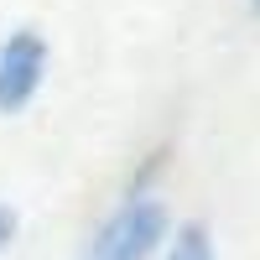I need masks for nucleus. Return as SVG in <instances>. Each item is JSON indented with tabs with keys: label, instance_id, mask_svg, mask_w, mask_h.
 Listing matches in <instances>:
<instances>
[{
	"label": "nucleus",
	"instance_id": "nucleus-5",
	"mask_svg": "<svg viewBox=\"0 0 260 260\" xmlns=\"http://www.w3.org/2000/svg\"><path fill=\"white\" fill-rule=\"evenodd\" d=\"M250 11H260V0H250Z\"/></svg>",
	"mask_w": 260,
	"mask_h": 260
},
{
	"label": "nucleus",
	"instance_id": "nucleus-1",
	"mask_svg": "<svg viewBox=\"0 0 260 260\" xmlns=\"http://www.w3.org/2000/svg\"><path fill=\"white\" fill-rule=\"evenodd\" d=\"M161 234H167V208L156 198H130L99 224L83 260H151L161 250Z\"/></svg>",
	"mask_w": 260,
	"mask_h": 260
},
{
	"label": "nucleus",
	"instance_id": "nucleus-3",
	"mask_svg": "<svg viewBox=\"0 0 260 260\" xmlns=\"http://www.w3.org/2000/svg\"><path fill=\"white\" fill-rule=\"evenodd\" d=\"M167 260H213V240H208V229H203V224H187L177 240H172Z\"/></svg>",
	"mask_w": 260,
	"mask_h": 260
},
{
	"label": "nucleus",
	"instance_id": "nucleus-4",
	"mask_svg": "<svg viewBox=\"0 0 260 260\" xmlns=\"http://www.w3.org/2000/svg\"><path fill=\"white\" fill-rule=\"evenodd\" d=\"M11 234H16V213H11L6 203H0V250L11 245Z\"/></svg>",
	"mask_w": 260,
	"mask_h": 260
},
{
	"label": "nucleus",
	"instance_id": "nucleus-2",
	"mask_svg": "<svg viewBox=\"0 0 260 260\" xmlns=\"http://www.w3.org/2000/svg\"><path fill=\"white\" fill-rule=\"evenodd\" d=\"M47 73V42L37 31H11L0 47V115L26 110Z\"/></svg>",
	"mask_w": 260,
	"mask_h": 260
}]
</instances>
